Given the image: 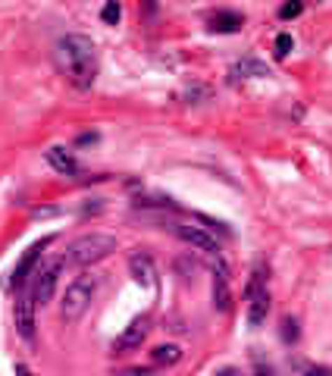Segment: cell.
Returning <instances> with one entry per match:
<instances>
[{
	"label": "cell",
	"instance_id": "6",
	"mask_svg": "<svg viewBox=\"0 0 332 376\" xmlns=\"http://www.w3.org/2000/svg\"><path fill=\"white\" fill-rule=\"evenodd\" d=\"M60 273H63V261H50L44 263L41 270L35 273V282H31V295H35V304H48L57 291V282H60Z\"/></svg>",
	"mask_w": 332,
	"mask_h": 376
},
{
	"label": "cell",
	"instance_id": "17",
	"mask_svg": "<svg viewBox=\"0 0 332 376\" xmlns=\"http://www.w3.org/2000/svg\"><path fill=\"white\" fill-rule=\"evenodd\" d=\"M101 16H103V22H107V25H116V22H120V16H122L120 3H107V6L101 10Z\"/></svg>",
	"mask_w": 332,
	"mask_h": 376
},
{
	"label": "cell",
	"instance_id": "16",
	"mask_svg": "<svg viewBox=\"0 0 332 376\" xmlns=\"http://www.w3.org/2000/svg\"><path fill=\"white\" fill-rule=\"evenodd\" d=\"M151 358H154V364L173 367V364H179V361H182V352H179V345H157L151 352Z\"/></svg>",
	"mask_w": 332,
	"mask_h": 376
},
{
	"label": "cell",
	"instance_id": "2",
	"mask_svg": "<svg viewBox=\"0 0 332 376\" xmlns=\"http://www.w3.org/2000/svg\"><path fill=\"white\" fill-rule=\"evenodd\" d=\"M116 251V238L103 236V232H91V236H82L69 245L66 261L75 263V267H91V263L107 261L110 254Z\"/></svg>",
	"mask_w": 332,
	"mask_h": 376
},
{
	"label": "cell",
	"instance_id": "14",
	"mask_svg": "<svg viewBox=\"0 0 332 376\" xmlns=\"http://www.w3.org/2000/svg\"><path fill=\"white\" fill-rule=\"evenodd\" d=\"M232 75L236 79H264V75H270V69H266V63H260V60H242V63H236L232 66Z\"/></svg>",
	"mask_w": 332,
	"mask_h": 376
},
{
	"label": "cell",
	"instance_id": "18",
	"mask_svg": "<svg viewBox=\"0 0 332 376\" xmlns=\"http://www.w3.org/2000/svg\"><path fill=\"white\" fill-rule=\"evenodd\" d=\"M291 48H295V41H291V35H279L276 38V57H289L291 54Z\"/></svg>",
	"mask_w": 332,
	"mask_h": 376
},
{
	"label": "cell",
	"instance_id": "21",
	"mask_svg": "<svg viewBox=\"0 0 332 376\" xmlns=\"http://www.w3.org/2000/svg\"><path fill=\"white\" fill-rule=\"evenodd\" d=\"M113 376H151V370H141V367H129V370H120Z\"/></svg>",
	"mask_w": 332,
	"mask_h": 376
},
{
	"label": "cell",
	"instance_id": "19",
	"mask_svg": "<svg viewBox=\"0 0 332 376\" xmlns=\"http://www.w3.org/2000/svg\"><path fill=\"white\" fill-rule=\"evenodd\" d=\"M282 339L285 342H295L298 339V323L291 320V317H285V320H282Z\"/></svg>",
	"mask_w": 332,
	"mask_h": 376
},
{
	"label": "cell",
	"instance_id": "4",
	"mask_svg": "<svg viewBox=\"0 0 332 376\" xmlns=\"http://www.w3.org/2000/svg\"><path fill=\"white\" fill-rule=\"evenodd\" d=\"M154 223H160L164 229H169L175 238H182L185 245H192V248L204 251V254L210 257H219V242L213 236H207L204 229H198V226H185V223H175V219H166L164 213H157V217H151Z\"/></svg>",
	"mask_w": 332,
	"mask_h": 376
},
{
	"label": "cell",
	"instance_id": "9",
	"mask_svg": "<svg viewBox=\"0 0 332 376\" xmlns=\"http://www.w3.org/2000/svg\"><path fill=\"white\" fill-rule=\"evenodd\" d=\"M48 245H50V238H44V242L31 245V248L25 251L22 257H19V263L13 267V276H10V285H13V289H19V291L25 289V282H29V276H31V270H35L38 257H41V251L48 248Z\"/></svg>",
	"mask_w": 332,
	"mask_h": 376
},
{
	"label": "cell",
	"instance_id": "7",
	"mask_svg": "<svg viewBox=\"0 0 332 376\" xmlns=\"http://www.w3.org/2000/svg\"><path fill=\"white\" fill-rule=\"evenodd\" d=\"M147 333H151V317H135V320L120 333V339L113 342V354H126V352L141 348V342L147 339Z\"/></svg>",
	"mask_w": 332,
	"mask_h": 376
},
{
	"label": "cell",
	"instance_id": "15",
	"mask_svg": "<svg viewBox=\"0 0 332 376\" xmlns=\"http://www.w3.org/2000/svg\"><path fill=\"white\" fill-rule=\"evenodd\" d=\"M291 376H332V367L310 364V361H291Z\"/></svg>",
	"mask_w": 332,
	"mask_h": 376
},
{
	"label": "cell",
	"instance_id": "13",
	"mask_svg": "<svg viewBox=\"0 0 332 376\" xmlns=\"http://www.w3.org/2000/svg\"><path fill=\"white\" fill-rule=\"evenodd\" d=\"M213 304H217L219 310H229L232 308V291H229V270L219 267L217 276H213Z\"/></svg>",
	"mask_w": 332,
	"mask_h": 376
},
{
	"label": "cell",
	"instance_id": "10",
	"mask_svg": "<svg viewBox=\"0 0 332 376\" xmlns=\"http://www.w3.org/2000/svg\"><path fill=\"white\" fill-rule=\"evenodd\" d=\"M129 273L138 285H157V267L147 254H132L129 257Z\"/></svg>",
	"mask_w": 332,
	"mask_h": 376
},
{
	"label": "cell",
	"instance_id": "11",
	"mask_svg": "<svg viewBox=\"0 0 332 376\" xmlns=\"http://www.w3.org/2000/svg\"><path fill=\"white\" fill-rule=\"evenodd\" d=\"M245 25V16L236 10H217L210 16V31H217V35H236V31H242Z\"/></svg>",
	"mask_w": 332,
	"mask_h": 376
},
{
	"label": "cell",
	"instance_id": "12",
	"mask_svg": "<svg viewBox=\"0 0 332 376\" xmlns=\"http://www.w3.org/2000/svg\"><path fill=\"white\" fill-rule=\"evenodd\" d=\"M48 164L54 166L60 176H79V173H82L79 160H75L66 147H50V151H48Z\"/></svg>",
	"mask_w": 332,
	"mask_h": 376
},
{
	"label": "cell",
	"instance_id": "22",
	"mask_svg": "<svg viewBox=\"0 0 332 376\" xmlns=\"http://www.w3.org/2000/svg\"><path fill=\"white\" fill-rule=\"evenodd\" d=\"M16 376H35V373H31L25 364H16Z\"/></svg>",
	"mask_w": 332,
	"mask_h": 376
},
{
	"label": "cell",
	"instance_id": "5",
	"mask_svg": "<svg viewBox=\"0 0 332 376\" xmlns=\"http://www.w3.org/2000/svg\"><path fill=\"white\" fill-rule=\"evenodd\" d=\"M245 298H248V323H251V326H260V323L266 320V314H270V291H266L264 267L254 270Z\"/></svg>",
	"mask_w": 332,
	"mask_h": 376
},
{
	"label": "cell",
	"instance_id": "1",
	"mask_svg": "<svg viewBox=\"0 0 332 376\" xmlns=\"http://www.w3.org/2000/svg\"><path fill=\"white\" fill-rule=\"evenodd\" d=\"M54 60H57V69L73 82L75 88H91L97 79V50H94V41L88 35H63L54 48Z\"/></svg>",
	"mask_w": 332,
	"mask_h": 376
},
{
	"label": "cell",
	"instance_id": "3",
	"mask_svg": "<svg viewBox=\"0 0 332 376\" xmlns=\"http://www.w3.org/2000/svg\"><path fill=\"white\" fill-rule=\"evenodd\" d=\"M94 291H97V282L88 280V276H79L75 282L66 285V295L60 301V317L66 323H79L85 314H88L91 301H94Z\"/></svg>",
	"mask_w": 332,
	"mask_h": 376
},
{
	"label": "cell",
	"instance_id": "20",
	"mask_svg": "<svg viewBox=\"0 0 332 376\" xmlns=\"http://www.w3.org/2000/svg\"><path fill=\"white\" fill-rule=\"evenodd\" d=\"M301 10H304L301 3H285V6H279V19H295V16H301Z\"/></svg>",
	"mask_w": 332,
	"mask_h": 376
},
{
	"label": "cell",
	"instance_id": "8",
	"mask_svg": "<svg viewBox=\"0 0 332 376\" xmlns=\"http://www.w3.org/2000/svg\"><path fill=\"white\" fill-rule=\"evenodd\" d=\"M35 295H31V289H22L16 298V329L19 335H22L25 342L35 339Z\"/></svg>",
	"mask_w": 332,
	"mask_h": 376
}]
</instances>
